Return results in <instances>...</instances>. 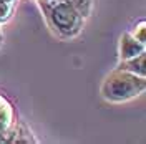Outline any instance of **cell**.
<instances>
[{"instance_id": "6da1fadb", "label": "cell", "mask_w": 146, "mask_h": 144, "mask_svg": "<svg viewBox=\"0 0 146 144\" xmlns=\"http://www.w3.org/2000/svg\"><path fill=\"white\" fill-rule=\"evenodd\" d=\"M40 5L46 15L48 25L60 38L70 40L80 35L85 25V17L68 0H46Z\"/></svg>"}, {"instance_id": "7a4b0ae2", "label": "cell", "mask_w": 146, "mask_h": 144, "mask_svg": "<svg viewBox=\"0 0 146 144\" xmlns=\"http://www.w3.org/2000/svg\"><path fill=\"white\" fill-rule=\"evenodd\" d=\"M146 90V76L115 68L101 83L100 93L103 99L110 103H126L129 99L141 96Z\"/></svg>"}, {"instance_id": "3957f363", "label": "cell", "mask_w": 146, "mask_h": 144, "mask_svg": "<svg viewBox=\"0 0 146 144\" xmlns=\"http://www.w3.org/2000/svg\"><path fill=\"white\" fill-rule=\"evenodd\" d=\"M0 143L5 144H28L36 143L32 131L27 127L25 123H12L9 129L0 136Z\"/></svg>"}, {"instance_id": "277c9868", "label": "cell", "mask_w": 146, "mask_h": 144, "mask_svg": "<svg viewBox=\"0 0 146 144\" xmlns=\"http://www.w3.org/2000/svg\"><path fill=\"white\" fill-rule=\"evenodd\" d=\"M146 52V45L138 42L135 36L131 35V32H125L119 38V60H126L131 56Z\"/></svg>"}, {"instance_id": "5b68a950", "label": "cell", "mask_w": 146, "mask_h": 144, "mask_svg": "<svg viewBox=\"0 0 146 144\" xmlns=\"http://www.w3.org/2000/svg\"><path fill=\"white\" fill-rule=\"evenodd\" d=\"M116 68L128 73H133V75H138V76H146V52L136 55V56L126 58V60H119Z\"/></svg>"}, {"instance_id": "8992f818", "label": "cell", "mask_w": 146, "mask_h": 144, "mask_svg": "<svg viewBox=\"0 0 146 144\" xmlns=\"http://www.w3.org/2000/svg\"><path fill=\"white\" fill-rule=\"evenodd\" d=\"M13 123V106L5 94L0 93V136Z\"/></svg>"}, {"instance_id": "52a82bcc", "label": "cell", "mask_w": 146, "mask_h": 144, "mask_svg": "<svg viewBox=\"0 0 146 144\" xmlns=\"http://www.w3.org/2000/svg\"><path fill=\"white\" fill-rule=\"evenodd\" d=\"M68 2H70L85 18L90 17L91 10H93V0H68Z\"/></svg>"}, {"instance_id": "ba28073f", "label": "cell", "mask_w": 146, "mask_h": 144, "mask_svg": "<svg viewBox=\"0 0 146 144\" xmlns=\"http://www.w3.org/2000/svg\"><path fill=\"white\" fill-rule=\"evenodd\" d=\"M13 13V3L10 2H2L0 3V23H5L9 22L10 17Z\"/></svg>"}, {"instance_id": "9c48e42d", "label": "cell", "mask_w": 146, "mask_h": 144, "mask_svg": "<svg viewBox=\"0 0 146 144\" xmlns=\"http://www.w3.org/2000/svg\"><path fill=\"white\" fill-rule=\"evenodd\" d=\"M131 35L135 36L138 42H141V43H145L146 45V23L143 22V20L135 27V30L131 32Z\"/></svg>"}, {"instance_id": "30bf717a", "label": "cell", "mask_w": 146, "mask_h": 144, "mask_svg": "<svg viewBox=\"0 0 146 144\" xmlns=\"http://www.w3.org/2000/svg\"><path fill=\"white\" fill-rule=\"evenodd\" d=\"M3 43V33H2V28H0V46Z\"/></svg>"}, {"instance_id": "8fae6325", "label": "cell", "mask_w": 146, "mask_h": 144, "mask_svg": "<svg viewBox=\"0 0 146 144\" xmlns=\"http://www.w3.org/2000/svg\"><path fill=\"white\" fill-rule=\"evenodd\" d=\"M2 2H10V3H13L15 0H0V3H2Z\"/></svg>"}, {"instance_id": "7c38bea8", "label": "cell", "mask_w": 146, "mask_h": 144, "mask_svg": "<svg viewBox=\"0 0 146 144\" xmlns=\"http://www.w3.org/2000/svg\"><path fill=\"white\" fill-rule=\"evenodd\" d=\"M38 2H40V3H42V2H46V0H38Z\"/></svg>"}]
</instances>
